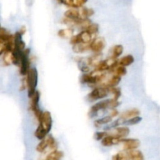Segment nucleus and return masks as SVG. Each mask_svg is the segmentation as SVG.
Instances as JSON below:
<instances>
[{
  "label": "nucleus",
  "mask_w": 160,
  "mask_h": 160,
  "mask_svg": "<svg viewBox=\"0 0 160 160\" xmlns=\"http://www.w3.org/2000/svg\"><path fill=\"white\" fill-rule=\"evenodd\" d=\"M59 3L64 4L65 6H69L71 8H81L86 2L88 0H57Z\"/></svg>",
  "instance_id": "f8f14e48"
},
{
  "label": "nucleus",
  "mask_w": 160,
  "mask_h": 160,
  "mask_svg": "<svg viewBox=\"0 0 160 160\" xmlns=\"http://www.w3.org/2000/svg\"><path fill=\"white\" fill-rule=\"evenodd\" d=\"M73 31L71 28H68V29H61L58 31V35L59 37L62 38H69L73 36Z\"/></svg>",
  "instance_id": "4be33fe9"
},
{
  "label": "nucleus",
  "mask_w": 160,
  "mask_h": 160,
  "mask_svg": "<svg viewBox=\"0 0 160 160\" xmlns=\"http://www.w3.org/2000/svg\"><path fill=\"white\" fill-rule=\"evenodd\" d=\"M30 49L25 48L22 53L21 59H20V73L22 76H25L28 74V71L31 69L30 67V60H29Z\"/></svg>",
  "instance_id": "0eeeda50"
},
{
  "label": "nucleus",
  "mask_w": 160,
  "mask_h": 160,
  "mask_svg": "<svg viewBox=\"0 0 160 160\" xmlns=\"http://www.w3.org/2000/svg\"><path fill=\"white\" fill-rule=\"evenodd\" d=\"M27 83H28V96L31 98L36 92L38 84V70L35 67H32L29 70L27 74Z\"/></svg>",
  "instance_id": "7ed1b4c3"
},
{
  "label": "nucleus",
  "mask_w": 160,
  "mask_h": 160,
  "mask_svg": "<svg viewBox=\"0 0 160 160\" xmlns=\"http://www.w3.org/2000/svg\"><path fill=\"white\" fill-rule=\"evenodd\" d=\"M121 139L122 138H119L114 137V136L110 135V134H108L107 136H106L102 140V145L105 147L112 146V145H115L120 143L121 142Z\"/></svg>",
  "instance_id": "ddd939ff"
},
{
  "label": "nucleus",
  "mask_w": 160,
  "mask_h": 160,
  "mask_svg": "<svg viewBox=\"0 0 160 160\" xmlns=\"http://www.w3.org/2000/svg\"><path fill=\"white\" fill-rule=\"evenodd\" d=\"M112 120V117H111L110 115L107 116V117H104L101 119H98V120H95V127L98 128V127L102 126V125H105V124H109Z\"/></svg>",
  "instance_id": "5701e85b"
},
{
  "label": "nucleus",
  "mask_w": 160,
  "mask_h": 160,
  "mask_svg": "<svg viewBox=\"0 0 160 160\" xmlns=\"http://www.w3.org/2000/svg\"><path fill=\"white\" fill-rule=\"evenodd\" d=\"M142 120V118L140 117V116H138V117H134L133 118L129 119V120H124L123 122V124L125 126H131V125H136L138 123H140Z\"/></svg>",
  "instance_id": "393cba45"
},
{
  "label": "nucleus",
  "mask_w": 160,
  "mask_h": 160,
  "mask_svg": "<svg viewBox=\"0 0 160 160\" xmlns=\"http://www.w3.org/2000/svg\"><path fill=\"white\" fill-rule=\"evenodd\" d=\"M123 47L121 45H117L112 49V58L117 59L123 53Z\"/></svg>",
  "instance_id": "b1692460"
},
{
  "label": "nucleus",
  "mask_w": 160,
  "mask_h": 160,
  "mask_svg": "<svg viewBox=\"0 0 160 160\" xmlns=\"http://www.w3.org/2000/svg\"><path fill=\"white\" fill-rule=\"evenodd\" d=\"M121 143H123V149L126 150V151H131V150L136 149L141 145L140 141L134 138H122Z\"/></svg>",
  "instance_id": "9d476101"
},
{
  "label": "nucleus",
  "mask_w": 160,
  "mask_h": 160,
  "mask_svg": "<svg viewBox=\"0 0 160 160\" xmlns=\"http://www.w3.org/2000/svg\"><path fill=\"white\" fill-rule=\"evenodd\" d=\"M90 49L89 44L78 43L73 45V51L76 53H82Z\"/></svg>",
  "instance_id": "f3484780"
},
{
  "label": "nucleus",
  "mask_w": 160,
  "mask_h": 160,
  "mask_svg": "<svg viewBox=\"0 0 160 160\" xmlns=\"http://www.w3.org/2000/svg\"><path fill=\"white\" fill-rule=\"evenodd\" d=\"M112 71L115 73L116 75H118L120 77H123L124 75H126L127 73V69L126 67L122 65H118L115 69H114Z\"/></svg>",
  "instance_id": "cd10ccee"
},
{
  "label": "nucleus",
  "mask_w": 160,
  "mask_h": 160,
  "mask_svg": "<svg viewBox=\"0 0 160 160\" xmlns=\"http://www.w3.org/2000/svg\"><path fill=\"white\" fill-rule=\"evenodd\" d=\"M39 125L34 132V135L39 140L45 138L49 131H51L52 126V119L51 113L48 111L42 112V117L38 120Z\"/></svg>",
  "instance_id": "f257e3e1"
},
{
  "label": "nucleus",
  "mask_w": 160,
  "mask_h": 160,
  "mask_svg": "<svg viewBox=\"0 0 160 160\" xmlns=\"http://www.w3.org/2000/svg\"><path fill=\"white\" fill-rule=\"evenodd\" d=\"M62 157H63V153L62 152L54 150L47 156L45 160H60Z\"/></svg>",
  "instance_id": "aec40b11"
},
{
  "label": "nucleus",
  "mask_w": 160,
  "mask_h": 160,
  "mask_svg": "<svg viewBox=\"0 0 160 160\" xmlns=\"http://www.w3.org/2000/svg\"><path fill=\"white\" fill-rule=\"evenodd\" d=\"M101 57L102 56H100L99 53H97V54L89 57L88 59L87 62H88V64L90 66L96 67L97 65H98V64L99 63L100 61H101Z\"/></svg>",
  "instance_id": "412c9836"
},
{
  "label": "nucleus",
  "mask_w": 160,
  "mask_h": 160,
  "mask_svg": "<svg viewBox=\"0 0 160 160\" xmlns=\"http://www.w3.org/2000/svg\"><path fill=\"white\" fill-rule=\"evenodd\" d=\"M89 45H90V49L92 51H93L94 52L99 53L100 52L104 49L105 46H106V41L103 38H95L90 42Z\"/></svg>",
  "instance_id": "1a4fd4ad"
},
{
  "label": "nucleus",
  "mask_w": 160,
  "mask_h": 160,
  "mask_svg": "<svg viewBox=\"0 0 160 160\" xmlns=\"http://www.w3.org/2000/svg\"><path fill=\"white\" fill-rule=\"evenodd\" d=\"M131 160H145V157L142 152L139 150H131L127 152Z\"/></svg>",
  "instance_id": "dca6fc26"
},
{
  "label": "nucleus",
  "mask_w": 160,
  "mask_h": 160,
  "mask_svg": "<svg viewBox=\"0 0 160 160\" xmlns=\"http://www.w3.org/2000/svg\"><path fill=\"white\" fill-rule=\"evenodd\" d=\"M109 92H110V89L107 87H105V86L96 88L89 94L88 96V99L91 102H93L101 99V98H104L106 96H108Z\"/></svg>",
  "instance_id": "39448f33"
},
{
  "label": "nucleus",
  "mask_w": 160,
  "mask_h": 160,
  "mask_svg": "<svg viewBox=\"0 0 160 160\" xmlns=\"http://www.w3.org/2000/svg\"><path fill=\"white\" fill-rule=\"evenodd\" d=\"M81 16H82L83 18H88V17H92V15H94L95 13V11L92 9H89V8L86 7H81Z\"/></svg>",
  "instance_id": "bb28decb"
},
{
  "label": "nucleus",
  "mask_w": 160,
  "mask_h": 160,
  "mask_svg": "<svg viewBox=\"0 0 160 160\" xmlns=\"http://www.w3.org/2000/svg\"><path fill=\"white\" fill-rule=\"evenodd\" d=\"M120 80H121V77L115 74L114 76H112V78H109V79L108 80V81L106 83V84H105V87H107L109 88L116 87V86L118 85L119 83L120 82Z\"/></svg>",
  "instance_id": "a211bd4d"
},
{
  "label": "nucleus",
  "mask_w": 160,
  "mask_h": 160,
  "mask_svg": "<svg viewBox=\"0 0 160 160\" xmlns=\"http://www.w3.org/2000/svg\"><path fill=\"white\" fill-rule=\"evenodd\" d=\"M3 62L6 66H9L12 63V52H5L3 53Z\"/></svg>",
  "instance_id": "a878e982"
},
{
  "label": "nucleus",
  "mask_w": 160,
  "mask_h": 160,
  "mask_svg": "<svg viewBox=\"0 0 160 160\" xmlns=\"http://www.w3.org/2000/svg\"><path fill=\"white\" fill-rule=\"evenodd\" d=\"M140 113L141 112L138 109H129V110H127L125 112H122L120 118L123 119V120H127L131 118H133L134 117H138V116L140 115Z\"/></svg>",
  "instance_id": "2eb2a0df"
},
{
  "label": "nucleus",
  "mask_w": 160,
  "mask_h": 160,
  "mask_svg": "<svg viewBox=\"0 0 160 160\" xmlns=\"http://www.w3.org/2000/svg\"><path fill=\"white\" fill-rule=\"evenodd\" d=\"M98 30H99V26H98V24L92 23L87 28H86V30H84V31H88V32L92 34H95L98 32Z\"/></svg>",
  "instance_id": "c756f323"
},
{
  "label": "nucleus",
  "mask_w": 160,
  "mask_h": 160,
  "mask_svg": "<svg viewBox=\"0 0 160 160\" xmlns=\"http://www.w3.org/2000/svg\"><path fill=\"white\" fill-rule=\"evenodd\" d=\"M119 115V112L117 110V109H112V111H111V112H110V116L111 117H112V118H113V117H117V116Z\"/></svg>",
  "instance_id": "473e14b6"
},
{
  "label": "nucleus",
  "mask_w": 160,
  "mask_h": 160,
  "mask_svg": "<svg viewBox=\"0 0 160 160\" xmlns=\"http://www.w3.org/2000/svg\"><path fill=\"white\" fill-rule=\"evenodd\" d=\"M112 131L110 133H108V134L114 136V137L119 138H123L129 135L130 129L128 127H117V128L112 129Z\"/></svg>",
  "instance_id": "9b49d317"
},
{
  "label": "nucleus",
  "mask_w": 160,
  "mask_h": 160,
  "mask_svg": "<svg viewBox=\"0 0 160 160\" xmlns=\"http://www.w3.org/2000/svg\"><path fill=\"white\" fill-rule=\"evenodd\" d=\"M30 98H31V104H30V106H31V109L34 113L37 120H38L39 119L41 118L42 114V112L40 110V109H39L38 107V102L39 99H40V92H39L38 91H36L35 93H34V95H33V96Z\"/></svg>",
  "instance_id": "6e6552de"
},
{
  "label": "nucleus",
  "mask_w": 160,
  "mask_h": 160,
  "mask_svg": "<svg viewBox=\"0 0 160 160\" xmlns=\"http://www.w3.org/2000/svg\"><path fill=\"white\" fill-rule=\"evenodd\" d=\"M64 16L73 20H78L83 18L82 16H81V9H78L76 8H73V9L67 10L64 13Z\"/></svg>",
  "instance_id": "4468645a"
},
{
  "label": "nucleus",
  "mask_w": 160,
  "mask_h": 160,
  "mask_svg": "<svg viewBox=\"0 0 160 160\" xmlns=\"http://www.w3.org/2000/svg\"><path fill=\"white\" fill-rule=\"evenodd\" d=\"M112 160H131L130 159L129 156H128V152H119L116 154L115 156H112Z\"/></svg>",
  "instance_id": "c85d7f7f"
},
{
  "label": "nucleus",
  "mask_w": 160,
  "mask_h": 160,
  "mask_svg": "<svg viewBox=\"0 0 160 160\" xmlns=\"http://www.w3.org/2000/svg\"><path fill=\"white\" fill-rule=\"evenodd\" d=\"M93 39H92V34H90L87 31H82L79 34H76V35H73L70 38V44L73 45L78 43L90 44V42Z\"/></svg>",
  "instance_id": "423d86ee"
},
{
  "label": "nucleus",
  "mask_w": 160,
  "mask_h": 160,
  "mask_svg": "<svg viewBox=\"0 0 160 160\" xmlns=\"http://www.w3.org/2000/svg\"><path fill=\"white\" fill-rule=\"evenodd\" d=\"M19 31H20V34H21L22 35H23V34H24L25 32H26V28H25L24 26L21 27V28H20V30H19Z\"/></svg>",
  "instance_id": "72a5a7b5"
},
{
  "label": "nucleus",
  "mask_w": 160,
  "mask_h": 160,
  "mask_svg": "<svg viewBox=\"0 0 160 160\" xmlns=\"http://www.w3.org/2000/svg\"><path fill=\"white\" fill-rule=\"evenodd\" d=\"M57 147V143L54 138L52 135H48L44 139L41 140V142L36 147V150L38 152H44L47 148H50L51 149H56Z\"/></svg>",
  "instance_id": "20e7f679"
},
{
  "label": "nucleus",
  "mask_w": 160,
  "mask_h": 160,
  "mask_svg": "<svg viewBox=\"0 0 160 160\" xmlns=\"http://www.w3.org/2000/svg\"><path fill=\"white\" fill-rule=\"evenodd\" d=\"M109 89H110V92L113 94L114 99L118 100L119 98L120 97V95H121V90H120V88H117V87H113V88H110Z\"/></svg>",
  "instance_id": "7c9ffc66"
},
{
  "label": "nucleus",
  "mask_w": 160,
  "mask_h": 160,
  "mask_svg": "<svg viewBox=\"0 0 160 160\" xmlns=\"http://www.w3.org/2000/svg\"><path fill=\"white\" fill-rule=\"evenodd\" d=\"M108 135V133L106 131H98L94 135V138H95V140L97 141H100V140H102L106 136Z\"/></svg>",
  "instance_id": "2f4dec72"
},
{
  "label": "nucleus",
  "mask_w": 160,
  "mask_h": 160,
  "mask_svg": "<svg viewBox=\"0 0 160 160\" xmlns=\"http://www.w3.org/2000/svg\"><path fill=\"white\" fill-rule=\"evenodd\" d=\"M120 102H119L118 100L114 99V98L103 100V101H101L99 102L94 105V106L91 108L89 114L95 115V113H97V112L100 110H103V109H115L116 107L120 106Z\"/></svg>",
  "instance_id": "f03ea898"
},
{
  "label": "nucleus",
  "mask_w": 160,
  "mask_h": 160,
  "mask_svg": "<svg viewBox=\"0 0 160 160\" xmlns=\"http://www.w3.org/2000/svg\"><path fill=\"white\" fill-rule=\"evenodd\" d=\"M134 62V58L132 55H128L126 56H123V58L119 60V63L120 65L124 66V67H128V66L131 65L133 62Z\"/></svg>",
  "instance_id": "6ab92c4d"
}]
</instances>
